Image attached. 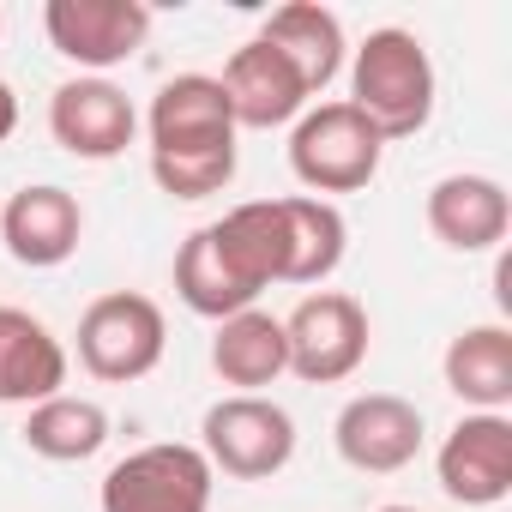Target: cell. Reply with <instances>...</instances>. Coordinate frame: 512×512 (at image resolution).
<instances>
[{
	"label": "cell",
	"instance_id": "7402d4cb",
	"mask_svg": "<svg viewBox=\"0 0 512 512\" xmlns=\"http://www.w3.org/2000/svg\"><path fill=\"white\" fill-rule=\"evenodd\" d=\"M151 181L169 199H211L235 181V145L229 151H187V157H151Z\"/></svg>",
	"mask_w": 512,
	"mask_h": 512
},
{
	"label": "cell",
	"instance_id": "4fadbf2b",
	"mask_svg": "<svg viewBox=\"0 0 512 512\" xmlns=\"http://www.w3.org/2000/svg\"><path fill=\"white\" fill-rule=\"evenodd\" d=\"M0 241H7V253L31 272L67 266L79 253V241H85V205L55 181L19 187L7 205H0Z\"/></svg>",
	"mask_w": 512,
	"mask_h": 512
},
{
	"label": "cell",
	"instance_id": "5bb4252c",
	"mask_svg": "<svg viewBox=\"0 0 512 512\" xmlns=\"http://www.w3.org/2000/svg\"><path fill=\"white\" fill-rule=\"evenodd\" d=\"M175 296L199 314V320H229L241 308H260V284H253V272L229 253V241L217 235V223L193 229L175 253Z\"/></svg>",
	"mask_w": 512,
	"mask_h": 512
},
{
	"label": "cell",
	"instance_id": "cb8c5ba5",
	"mask_svg": "<svg viewBox=\"0 0 512 512\" xmlns=\"http://www.w3.org/2000/svg\"><path fill=\"white\" fill-rule=\"evenodd\" d=\"M380 512H416V506H380Z\"/></svg>",
	"mask_w": 512,
	"mask_h": 512
},
{
	"label": "cell",
	"instance_id": "ba28073f",
	"mask_svg": "<svg viewBox=\"0 0 512 512\" xmlns=\"http://www.w3.org/2000/svg\"><path fill=\"white\" fill-rule=\"evenodd\" d=\"M422 410L398 392H362L338 410L332 422V440H338V458L362 476H398L422 458Z\"/></svg>",
	"mask_w": 512,
	"mask_h": 512
},
{
	"label": "cell",
	"instance_id": "2e32d148",
	"mask_svg": "<svg viewBox=\"0 0 512 512\" xmlns=\"http://www.w3.org/2000/svg\"><path fill=\"white\" fill-rule=\"evenodd\" d=\"M67 386V344L25 308H0V404H43Z\"/></svg>",
	"mask_w": 512,
	"mask_h": 512
},
{
	"label": "cell",
	"instance_id": "ac0fdd59",
	"mask_svg": "<svg viewBox=\"0 0 512 512\" xmlns=\"http://www.w3.org/2000/svg\"><path fill=\"white\" fill-rule=\"evenodd\" d=\"M440 374H446V392L464 398L470 410H500L506 416V404H512V332L500 320L464 326L446 344Z\"/></svg>",
	"mask_w": 512,
	"mask_h": 512
},
{
	"label": "cell",
	"instance_id": "9c48e42d",
	"mask_svg": "<svg viewBox=\"0 0 512 512\" xmlns=\"http://www.w3.org/2000/svg\"><path fill=\"white\" fill-rule=\"evenodd\" d=\"M49 133H55L61 151H73L85 163H109V157H121L133 145L139 109H133V97L121 85L79 73V79L55 85V97H49Z\"/></svg>",
	"mask_w": 512,
	"mask_h": 512
},
{
	"label": "cell",
	"instance_id": "d6986e66",
	"mask_svg": "<svg viewBox=\"0 0 512 512\" xmlns=\"http://www.w3.org/2000/svg\"><path fill=\"white\" fill-rule=\"evenodd\" d=\"M260 37L272 49H284V61L302 73L308 97H320L344 73V25H338V13L320 7V0H290V7H278L260 25Z\"/></svg>",
	"mask_w": 512,
	"mask_h": 512
},
{
	"label": "cell",
	"instance_id": "d4e9b609",
	"mask_svg": "<svg viewBox=\"0 0 512 512\" xmlns=\"http://www.w3.org/2000/svg\"><path fill=\"white\" fill-rule=\"evenodd\" d=\"M0 31H7V19H0Z\"/></svg>",
	"mask_w": 512,
	"mask_h": 512
},
{
	"label": "cell",
	"instance_id": "8fae6325",
	"mask_svg": "<svg viewBox=\"0 0 512 512\" xmlns=\"http://www.w3.org/2000/svg\"><path fill=\"white\" fill-rule=\"evenodd\" d=\"M145 133L151 157H187V151H229L241 127L211 73H175L145 109Z\"/></svg>",
	"mask_w": 512,
	"mask_h": 512
},
{
	"label": "cell",
	"instance_id": "7a4b0ae2",
	"mask_svg": "<svg viewBox=\"0 0 512 512\" xmlns=\"http://www.w3.org/2000/svg\"><path fill=\"white\" fill-rule=\"evenodd\" d=\"M380 157H386V139L350 97L302 109L290 133V169L308 193H362L380 175Z\"/></svg>",
	"mask_w": 512,
	"mask_h": 512
},
{
	"label": "cell",
	"instance_id": "6da1fadb",
	"mask_svg": "<svg viewBox=\"0 0 512 512\" xmlns=\"http://www.w3.org/2000/svg\"><path fill=\"white\" fill-rule=\"evenodd\" d=\"M350 103L374 121V133L386 145L416 139L434 121V61H428L422 37L404 25L368 31V43L350 55Z\"/></svg>",
	"mask_w": 512,
	"mask_h": 512
},
{
	"label": "cell",
	"instance_id": "7c38bea8",
	"mask_svg": "<svg viewBox=\"0 0 512 512\" xmlns=\"http://www.w3.org/2000/svg\"><path fill=\"white\" fill-rule=\"evenodd\" d=\"M217 85H223V97H229L235 127H253V133L290 127V121H302V109L314 103L308 85H302V73H296V67L284 61V49H272L266 37L241 43V49L223 61Z\"/></svg>",
	"mask_w": 512,
	"mask_h": 512
},
{
	"label": "cell",
	"instance_id": "52a82bcc",
	"mask_svg": "<svg viewBox=\"0 0 512 512\" xmlns=\"http://www.w3.org/2000/svg\"><path fill=\"white\" fill-rule=\"evenodd\" d=\"M43 31H49L55 55H67L73 67L103 79L109 67H121V61H133L145 49L151 7L145 0H49Z\"/></svg>",
	"mask_w": 512,
	"mask_h": 512
},
{
	"label": "cell",
	"instance_id": "3957f363",
	"mask_svg": "<svg viewBox=\"0 0 512 512\" xmlns=\"http://www.w3.org/2000/svg\"><path fill=\"white\" fill-rule=\"evenodd\" d=\"M199 452L235 482H266L296 458V416L266 392H229L199 422Z\"/></svg>",
	"mask_w": 512,
	"mask_h": 512
},
{
	"label": "cell",
	"instance_id": "8992f818",
	"mask_svg": "<svg viewBox=\"0 0 512 512\" xmlns=\"http://www.w3.org/2000/svg\"><path fill=\"white\" fill-rule=\"evenodd\" d=\"M368 308L344 290H320L302 296L296 314L284 320V344H290V374L308 386H338L368 362Z\"/></svg>",
	"mask_w": 512,
	"mask_h": 512
},
{
	"label": "cell",
	"instance_id": "30bf717a",
	"mask_svg": "<svg viewBox=\"0 0 512 512\" xmlns=\"http://www.w3.org/2000/svg\"><path fill=\"white\" fill-rule=\"evenodd\" d=\"M434 476L458 506H500L512 494V422L500 410H470L440 440Z\"/></svg>",
	"mask_w": 512,
	"mask_h": 512
},
{
	"label": "cell",
	"instance_id": "5b68a950",
	"mask_svg": "<svg viewBox=\"0 0 512 512\" xmlns=\"http://www.w3.org/2000/svg\"><path fill=\"white\" fill-rule=\"evenodd\" d=\"M211 482L217 470L205 464L199 446L157 440L109 464L103 476V512H211Z\"/></svg>",
	"mask_w": 512,
	"mask_h": 512
},
{
	"label": "cell",
	"instance_id": "603a6c76",
	"mask_svg": "<svg viewBox=\"0 0 512 512\" xmlns=\"http://www.w3.org/2000/svg\"><path fill=\"white\" fill-rule=\"evenodd\" d=\"M13 133H19V91L0 79V145H7Z\"/></svg>",
	"mask_w": 512,
	"mask_h": 512
},
{
	"label": "cell",
	"instance_id": "9a60e30c",
	"mask_svg": "<svg viewBox=\"0 0 512 512\" xmlns=\"http://www.w3.org/2000/svg\"><path fill=\"white\" fill-rule=\"evenodd\" d=\"M428 229L452 253H488L512 229V199L494 175H440L428 187Z\"/></svg>",
	"mask_w": 512,
	"mask_h": 512
},
{
	"label": "cell",
	"instance_id": "277c9868",
	"mask_svg": "<svg viewBox=\"0 0 512 512\" xmlns=\"http://www.w3.org/2000/svg\"><path fill=\"white\" fill-rule=\"evenodd\" d=\"M169 350V320L139 290H109L79 314V368L103 386L145 380Z\"/></svg>",
	"mask_w": 512,
	"mask_h": 512
},
{
	"label": "cell",
	"instance_id": "ffe728a7",
	"mask_svg": "<svg viewBox=\"0 0 512 512\" xmlns=\"http://www.w3.org/2000/svg\"><path fill=\"white\" fill-rule=\"evenodd\" d=\"M278 217H284V284H326L338 266H344V211L332 199H314V193H290L278 199Z\"/></svg>",
	"mask_w": 512,
	"mask_h": 512
},
{
	"label": "cell",
	"instance_id": "44dd1931",
	"mask_svg": "<svg viewBox=\"0 0 512 512\" xmlns=\"http://www.w3.org/2000/svg\"><path fill=\"white\" fill-rule=\"evenodd\" d=\"M25 446L49 464H85L109 446V410L97 398H73V392H55L43 404H31L25 416Z\"/></svg>",
	"mask_w": 512,
	"mask_h": 512
},
{
	"label": "cell",
	"instance_id": "e0dca14e",
	"mask_svg": "<svg viewBox=\"0 0 512 512\" xmlns=\"http://www.w3.org/2000/svg\"><path fill=\"white\" fill-rule=\"evenodd\" d=\"M211 368L223 386L235 392H266L290 374V344H284V320L266 308H241L229 320H217L211 338Z\"/></svg>",
	"mask_w": 512,
	"mask_h": 512
}]
</instances>
